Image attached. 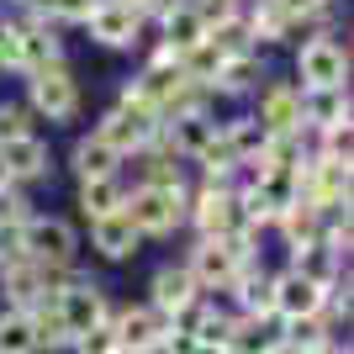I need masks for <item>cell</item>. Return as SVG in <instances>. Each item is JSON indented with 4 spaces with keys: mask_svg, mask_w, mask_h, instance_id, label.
I'll use <instances>...</instances> for the list:
<instances>
[{
    "mask_svg": "<svg viewBox=\"0 0 354 354\" xmlns=\"http://www.w3.org/2000/svg\"><path fill=\"white\" fill-rule=\"evenodd\" d=\"M159 127H164L159 111H153V106H143V95L133 90V80H122L117 106H106L90 133L101 138L111 153H122V159H143L148 148L159 143Z\"/></svg>",
    "mask_w": 354,
    "mask_h": 354,
    "instance_id": "6da1fadb",
    "label": "cell"
},
{
    "mask_svg": "<svg viewBox=\"0 0 354 354\" xmlns=\"http://www.w3.org/2000/svg\"><path fill=\"white\" fill-rule=\"evenodd\" d=\"M249 259H259V238L233 233V238H191V249H185L180 265L191 270V281L201 286V296H222Z\"/></svg>",
    "mask_w": 354,
    "mask_h": 354,
    "instance_id": "7a4b0ae2",
    "label": "cell"
},
{
    "mask_svg": "<svg viewBox=\"0 0 354 354\" xmlns=\"http://www.w3.org/2000/svg\"><path fill=\"white\" fill-rule=\"evenodd\" d=\"M296 90H339L349 85V37H339L333 27H317L296 43Z\"/></svg>",
    "mask_w": 354,
    "mask_h": 354,
    "instance_id": "3957f363",
    "label": "cell"
},
{
    "mask_svg": "<svg viewBox=\"0 0 354 354\" xmlns=\"http://www.w3.org/2000/svg\"><path fill=\"white\" fill-rule=\"evenodd\" d=\"M80 249H85L80 227L69 217H59V212H32L27 227H21V254H27L32 265L53 270V275L80 265Z\"/></svg>",
    "mask_w": 354,
    "mask_h": 354,
    "instance_id": "277c9868",
    "label": "cell"
},
{
    "mask_svg": "<svg viewBox=\"0 0 354 354\" xmlns=\"http://www.w3.org/2000/svg\"><path fill=\"white\" fill-rule=\"evenodd\" d=\"M185 201L191 191H159V185H127L122 196V217L133 222V233L143 238H175L185 227Z\"/></svg>",
    "mask_w": 354,
    "mask_h": 354,
    "instance_id": "5b68a950",
    "label": "cell"
},
{
    "mask_svg": "<svg viewBox=\"0 0 354 354\" xmlns=\"http://www.w3.org/2000/svg\"><path fill=\"white\" fill-rule=\"evenodd\" d=\"M53 301H59V317H64V328H69V344L80 339V333H90V328L111 323V307H117V301H111V291H106L95 275H85L80 265L59 281Z\"/></svg>",
    "mask_w": 354,
    "mask_h": 354,
    "instance_id": "8992f818",
    "label": "cell"
},
{
    "mask_svg": "<svg viewBox=\"0 0 354 354\" xmlns=\"http://www.w3.org/2000/svg\"><path fill=\"white\" fill-rule=\"evenodd\" d=\"M21 80H27V101L21 106H27L37 122H74L85 111V90H80L69 64H48V69L21 74Z\"/></svg>",
    "mask_w": 354,
    "mask_h": 354,
    "instance_id": "52a82bcc",
    "label": "cell"
},
{
    "mask_svg": "<svg viewBox=\"0 0 354 354\" xmlns=\"http://www.w3.org/2000/svg\"><path fill=\"white\" fill-rule=\"evenodd\" d=\"M249 117L265 127V138H281V133L301 138V90H296V80H275V74H265L259 90L249 95Z\"/></svg>",
    "mask_w": 354,
    "mask_h": 354,
    "instance_id": "ba28073f",
    "label": "cell"
},
{
    "mask_svg": "<svg viewBox=\"0 0 354 354\" xmlns=\"http://www.w3.org/2000/svg\"><path fill=\"white\" fill-rule=\"evenodd\" d=\"M185 227L196 238H233L243 222H238V196L227 185H196L191 201H185Z\"/></svg>",
    "mask_w": 354,
    "mask_h": 354,
    "instance_id": "9c48e42d",
    "label": "cell"
},
{
    "mask_svg": "<svg viewBox=\"0 0 354 354\" xmlns=\"http://www.w3.org/2000/svg\"><path fill=\"white\" fill-rule=\"evenodd\" d=\"M85 32H90V43L111 48V53H133V48L143 43V32H148V16L133 11V6H122V0H101V6L85 16Z\"/></svg>",
    "mask_w": 354,
    "mask_h": 354,
    "instance_id": "30bf717a",
    "label": "cell"
},
{
    "mask_svg": "<svg viewBox=\"0 0 354 354\" xmlns=\"http://www.w3.org/2000/svg\"><path fill=\"white\" fill-rule=\"evenodd\" d=\"M111 333H117L122 354H159L169 323H164L148 301H127V307H111Z\"/></svg>",
    "mask_w": 354,
    "mask_h": 354,
    "instance_id": "8fae6325",
    "label": "cell"
},
{
    "mask_svg": "<svg viewBox=\"0 0 354 354\" xmlns=\"http://www.w3.org/2000/svg\"><path fill=\"white\" fill-rule=\"evenodd\" d=\"M64 275H69V270H64ZM64 275H53V270H43V265H32L27 254H21V259H11V265L0 270V307L27 312L32 301H43L48 291H59Z\"/></svg>",
    "mask_w": 354,
    "mask_h": 354,
    "instance_id": "7c38bea8",
    "label": "cell"
},
{
    "mask_svg": "<svg viewBox=\"0 0 354 354\" xmlns=\"http://www.w3.org/2000/svg\"><path fill=\"white\" fill-rule=\"evenodd\" d=\"M143 301L159 312L164 323H169V317H180L185 307L201 301V286L191 281V270L180 265V259H169V265H159L153 275H148V296H143Z\"/></svg>",
    "mask_w": 354,
    "mask_h": 354,
    "instance_id": "4fadbf2b",
    "label": "cell"
},
{
    "mask_svg": "<svg viewBox=\"0 0 354 354\" xmlns=\"http://www.w3.org/2000/svg\"><path fill=\"white\" fill-rule=\"evenodd\" d=\"M0 164H6V175L11 185H43L53 180V148H48L43 133H27V138H11V143H0Z\"/></svg>",
    "mask_w": 354,
    "mask_h": 354,
    "instance_id": "5bb4252c",
    "label": "cell"
},
{
    "mask_svg": "<svg viewBox=\"0 0 354 354\" xmlns=\"http://www.w3.org/2000/svg\"><path fill=\"white\" fill-rule=\"evenodd\" d=\"M270 281H275V270L265 259H249V265L233 275V286L222 291V301L238 312V317H275V296H270Z\"/></svg>",
    "mask_w": 354,
    "mask_h": 354,
    "instance_id": "9a60e30c",
    "label": "cell"
},
{
    "mask_svg": "<svg viewBox=\"0 0 354 354\" xmlns=\"http://www.w3.org/2000/svg\"><path fill=\"white\" fill-rule=\"evenodd\" d=\"M148 27L159 32V43L175 48V53H191L196 43H207V21L196 16L191 0H159L153 16H148Z\"/></svg>",
    "mask_w": 354,
    "mask_h": 354,
    "instance_id": "2e32d148",
    "label": "cell"
},
{
    "mask_svg": "<svg viewBox=\"0 0 354 354\" xmlns=\"http://www.w3.org/2000/svg\"><path fill=\"white\" fill-rule=\"evenodd\" d=\"M270 296H275V323H301V317H317L323 312V296L328 286H312L301 281L296 270H275V281H270Z\"/></svg>",
    "mask_w": 354,
    "mask_h": 354,
    "instance_id": "e0dca14e",
    "label": "cell"
},
{
    "mask_svg": "<svg viewBox=\"0 0 354 354\" xmlns=\"http://www.w3.org/2000/svg\"><path fill=\"white\" fill-rule=\"evenodd\" d=\"M16 48H21V74H37L48 64H69L64 59V32L32 16H16Z\"/></svg>",
    "mask_w": 354,
    "mask_h": 354,
    "instance_id": "ac0fdd59",
    "label": "cell"
},
{
    "mask_svg": "<svg viewBox=\"0 0 354 354\" xmlns=\"http://www.w3.org/2000/svg\"><path fill=\"white\" fill-rule=\"evenodd\" d=\"M85 227H90V249L101 254L106 265H133L138 254H143V238L133 233V222L122 217V212L95 217V222H85Z\"/></svg>",
    "mask_w": 354,
    "mask_h": 354,
    "instance_id": "d6986e66",
    "label": "cell"
},
{
    "mask_svg": "<svg viewBox=\"0 0 354 354\" xmlns=\"http://www.w3.org/2000/svg\"><path fill=\"white\" fill-rule=\"evenodd\" d=\"M265 53H233V59H222L217 80H212V101H249L254 90H259V80H265Z\"/></svg>",
    "mask_w": 354,
    "mask_h": 354,
    "instance_id": "ffe728a7",
    "label": "cell"
},
{
    "mask_svg": "<svg viewBox=\"0 0 354 354\" xmlns=\"http://www.w3.org/2000/svg\"><path fill=\"white\" fill-rule=\"evenodd\" d=\"M354 117L349 106V85L339 90H301V138H317L328 127H344Z\"/></svg>",
    "mask_w": 354,
    "mask_h": 354,
    "instance_id": "44dd1931",
    "label": "cell"
},
{
    "mask_svg": "<svg viewBox=\"0 0 354 354\" xmlns=\"http://www.w3.org/2000/svg\"><path fill=\"white\" fill-rule=\"evenodd\" d=\"M122 153H111V148L101 143L95 133H85V138H74V148H69V169H74V180L85 185V180H111V175H122Z\"/></svg>",
    "mask_w": 354,
    "mask_h": 354,
    "instance_id": "7402d4cb",
    "label": "cell"
},
{
    "mask_svg": "<svg viewBox=\"0 0 354 354\" xmlns=\"http://www.w3.org/2000/svg\"><path fill=\"white\" fill-rule=\"evenodd\" d=\"M286 270H296V275L312 281V286H333V281L349 275V259H339L328 243H307V249H291V254H286Z\"/></svg>",
    "mask_w": 354,
    "mask_h": 354,
    "instance_id": "603a6c76",
    "label": "cell"
},
{
    "mask_svg": "<svg viewBox=\"0 0 354 354\" xmlns=\"http://www.w3.org/2000/svg\"><path fill=\"white\" fill-rule=\"evenodd\" d=\"M243 27H249V37H254V48L265 53V48H281V43H291L296 37V27L286 21L270 0H243Z\"/></svg>",
    "mask_w": 354,
    "mask_h": 354,
    "instance_id": "cb8c5ba5",
    "label": "cell"
},
{
    "mask_svg": "<svg viewBox=\"0 0 354 354\" xmlns=\"http://www.w3.org/2000/svg\"><path fill=\"white\" fill-rule=\"evenodd\" d=\"M27 323H32V339H37V354H69V328H64V317H59L53 291L27 307Z\"/></svg>",
    "mask_w": 354,
    "mask_h": 354,
    "instance_id": "d4e9b609",
    "label": "cell"
},
{
    "mask_svg": "<svg viewBox=\"0 0 354 354\" xmlns=\"http://www.w3.org/2000/svg\"><path fill=\"white\" fill-rule=\"evenodd\" d=\"M101 0H16L11 16H32V21H48V27H85V16L95 11Z\"/></svg>",
    "mask_w": 354,
    "mask_h": 354,
    "instance_id": "484cf974",
    "label": "cell"
},
{
    "mask_svg": "<svg viewBox=\"0 0 354 354\" xmlns=\"http://www.w3.org/2000/svg\"><path fill=\"white\" fill-rule=\"evenodd\" d=\"M217 133H222V143H227V153H233L238 164L259 159V148H265V127L249 117V106L233 111V117H217Z\"/></svg>",
    "mask_w": 354,
    "mask_h": 354,
    "instance_id": "4316f807",
    "label": "cell"
},
{
    "mask_svg": "<svg viewBox=\"0 0 354 354\" xmlns=\"http://www.w3.org/2000/svg\"><path fill=\"white\" fill-rule=\"evenodd\" d=\"M270 233L281 238V249L291 254V249H307V243H317V233H323V217L312 207H286V212H275V222H270Z\"/></svg>",
    "mask_w": 354,
    "mask_h": 354,
    "instance_id": "83f0119b",
    "label": "cell"
},
{
    "mask_svg": "<svg viewBox=\"0 0 354 354\" xmlns=\"http://www.w3.org/2000/svg\"><path fill=\"white\" fill-rule=\"evenodd\" d=\"M122 196H127V175L85 180V185H80V196H74V207H80V217H85V222H95V217H111V212H122Z\"/></svg>",
    "mask_w": 354,
    "mask_h": 354,
    "instance_id": "f1b7e54d",
    "label": "cell"
},
{
    "mask_svg": "<svg viewBox=\"0 0 354 354\" xmlns=\"http://www.w3.org/2000/svg\"><path fill=\"white\" fill-rule=\"evenodd\" d=\"M275 344H281V323L275 317H238L233 333H227L233 354H270Z\"/></svg>",
    "mask_w": 354,
    "mask_h": 354,
    "instance_id": "f546056e",
    "label": "cell"
},
{
    "mask_svg": "<svg viewBox=\"0 0 354 354\" xmlns=\"http://www.w3.org/2000/svg\"><path fill=\"white\" fill-rule=\"evenodd\" d=\"M254 191H259V201H265L270 212H286V207L301 201V180H296V169H265Z\"/></svg>",
    "mask_w": 354,
    "mask_h": 354,
    "instance_id": "4dcf8cb0",
    "label": "cell"
},
{
    "mask_svg": "<svg viewBox=\"0 0 354 354\" xmlns=\"http://www.w3.org/2000/svg\"><path fill=\"white\" fill-rule=\"evenodd\" d=\"M307 164V138L281 133V138H265L259 148V169H301Z\"/></svg>",
    "mask_w": 354,
    "mask_h": 354,
    "instance_id": "1f68e13d",
    "label": "cell"
},
{
    "mask_svg": "<svg viewBox=\"0 0 354 354\" xmlns=\"http://www.w3.org/2000/svg\"><path fill=\"white\" fill-rule=\"evenodd\" d=\"M207 43L217 48L222 59H233V53H259L254 37H249V27H243V11L227 16V21H217V27H207Z\"/></svg>",
    "mask_w": 354,
    "mask_h": 354,
    "instance_id": "d6a6232c",
    "label": "cell"
},
{
    "mask_svg": "<svg viewBox=\"0 0 354 354\" xmlns=\"http://www.w3.org/2000/svg\"><path fill=\"white\" fill-rule=\"evenodd\" d=\"M0 354H37V339H32L27 312L0 307Z\"/></svg>",
    "mask_w": 354,
    "mask_h": 354,
    "instance_id": "836d02e7",
    "label": "cell"
},
{
    "mask_svg": "<svg viewBox=\"0 0 354 354\" xmlns=\"http://www.w3.org/2000/svg\"><path fill=\"white\" fill-rule=\"evenodd\" d=\"M27 133H37V117H32L21 101H0V143L27 138Z\"/></svg>",
    "mask_w": 354,
    "mask_h": 354,
    "instance_id": "e575fe53",
    "label": "cell"
},
{
    "mask_svg": "<svg viewBox=\"0 0 354 354\" xmlns=\"http://www.w3.org/2000/svg\"><path fill=\"white\" fill-rule=\"evenodd\" d=\"M32 196L21 191V185H6L0 191V227H27V217H32Z\"/></svg>",
    "mask_w": 354,
    "mask_h": 354,
    "instance_id": "d590c367",
    "label": "cell"
},
{
    "mask_svg": "<svg viewBox=\"0 0 354 354\" xmlns=\"http://www.w3.org/2000/svg\"><path fill=\"white\" fill-rule=\"evenodd\" d=\"M69 354H122V349H117L111 323H101V328H90V333H80V339L69 344Z\"/></svg>",
    "mask_w": 354,
    "mask_h": 354,
    "instance_id": "8d00e7d4",
    "label": "cell"
},
{
    "mask_svg": "<svg viewBox=\"0 0 354 354\" xmlns=\"http://www.w3.org/2000/svg\"><path fill=\"white\" fill-rule=\"evenodd\" d=\"M21 74V48H16V16L0 11V74Z\"/></svg>",
    "mask_w": 354,
    "mask_h": 354,
    "instance_id": "74e56055",
    "label": "cell"
},
{
    "mask_svg": "<svg viewBox=\"0 0 354 354\" xmlns=\"http://www.w3.org/2000/svg\"><path fill=\"white\" fill-rule=\"evenodd\" d=\"M191 6H196V16H201L207 27H217V21H227V16L243 11V0H191Z\"/></svg>",
    "mask_w": 354,
    "mask_h": 354,
    "instance_id": "f35d334b",
    "label": "cell"
},
{
    "mask_svg": "<svg viewBox=\"0 0 354 354\" xmlns=\"http://www.w3.org/2000/svg\"><path fill=\"white\" fill-rule=\"evenodd\" d=\"M21 259V227H0V270Z\"/></svg>",
    "mask_w": 354,
    "mask_h": 354,
    "instance_id": "ab89813d",
    "label": "cell"
},
{
    "mask_svg": "<svg viewBox=\"0 0 354 354\" xmlns=\"http://www.w3.org/2000/svg\"><path fill=\"white\" fill-rule=\"evenodd\" d=\"M191 354H233V349H227V344H196Z\"/></svg>",
    "mask_w": 354,
    "mask_h": 354,
    "instance_id": "60d3db41",
    "label": "cell"
},
{
    "mask_svg": "<svg viewBox=\"0 0 354 354\" xmlns=\"http://www.w3.org/2000/svg\"><path fill=\"white\" fill-rule=\"evenodd\" d=\"M6 185H11V175H6V164H0V191H6Z\"/></svg>",
    "mask_w": 354,
    "mask_h": 354,
    "instance_id": "b9f144b4",
    "label": "cell"
},
{
    "mask_svg": "<svg viewBox=\"0 0 354 354\" xmlns=\"http://www.w3.org/2000/svg\"><path fill=\"white\" fill-rule=\"evenodd\" d=\"M0 11H16V0H0Z\"/></svg>",
    "mask_w": 354,
    "mask_h": 354,
    "instance_id": "7bdbcfd3",
    "label": "cell"
}]
</instances>
